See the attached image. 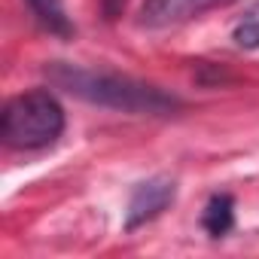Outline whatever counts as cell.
Listing matches in <instances>:
<instances>
[{"label": "cell", "instance_id": "1", "mask_svg": "<svg viewBox=\"0 0 259 259\" xmlns=\"http://www.w3.org/2000/svg\"><path fill=\"white\" fill-rule=\"evenodd\" d=\"M46 76L52 85L98 104V107H110V110H122V113H138V116H171L174 110H180V101L168 92H162L159 85L122 76V73H107V70H89V67H76L67 61H55L46 67Z\"/></svg>", "mask_w": 259, "mask_h": 259}, {"label": "cell", "instance_id": "2", "mask_svg": "<svg viewBox=\"0 0 259 259\" xmlns=\"http://www.w3.org/2000/svg\"><path fill=\"white\" fill-rule=\"evenodd\" d=\"M64 132V107L46 89H31L10 98L0 113V138L13 150L52 147Z\"/></svg>", "mask_w": 259, "mask_h": 259}, {"label": "cell", "instance_id": "3", "mask_svg": "<svg viewBox=\"0 0 259 259\" xmlns=\"http://www.w3.org/2000/svg\"><path fill=\"white\" fill-rule=\"evenodd\" d=\"M177 198V183L171 177H150L144 183L135 186L132 201H128V213H125V229L135 232L141 226H147L150 220H156L162 210H168V204Z\"/></svg>", "mask_w": 259, "mask_h": 259}, {"label": "cell", "instance_id": "4", "mask_svg": "<svg viewBox=\"0 0 259 259\" xmlns=\"http://www.w3.org/2000/svg\"><path fill=\"white\" fill-rule=\"evenodd\" d=\"M220 4H229V0H147L141 10V25L144 28H174Z\"/></svg>", "mask_w": 259, "mask_h": 259}, {"label": "cell", "instance_id": "5", "mask_svg": "<svg viewBox=\"0 0 259 259\" xmlns=\"http://www.w3.org/2000/svg\"><path fill=\"white\" fill-rule=\"evenodd\" d=\"M201 226H204L213 238L226 235V232L235 226V201H232V195H226V192L210 195V201H207V207H204V213H201Z\"/></svg>", "mask_w": 259, "mask_h": 259}, {"label": "cell", "instance_id": "6", "mask_svg": "<svg viewBox=\"0 0 259 259\" xmlns=\"http://www.w3.org/2000/svg\"><path fill=\"white\" fill-rule=\"evenodd\" d=\"M28 7H31V13L40 19V25H43L46 31H52V34H58V37H70V34H73L70 22H67V16H64L61 0H28Z\"/></svg>", "mask_w": 259, "mask_h": 259}, {"label": "cell", "instance_id": "7", "mask_svg": "<svg viewBox=\"0 0 259 259\" xmlns=\"http://www.w3.org/2000/svg\"><path fill=\"white\" fill-rule=\"evenodd\" d=\"M235 43L241 49H259V4L247 10V16L235 25Z\"/></svg>", "mask_w": 259, "mask_h": 259}, {"label": "cell", "instance_id": "8", "mask_svg": "<svg viewBox=\"0 0 259 259\" xmlns=\"http://www.w3.org/2000/svg\"><path fill=\"white\" fill-rule=\"evenodd\" d=\"M125 4H128V0H101L104 19H107V22H116V19L125 13Z\"/></svg>", "mask_w": 259, "mask_h": 259}]
</instances>
